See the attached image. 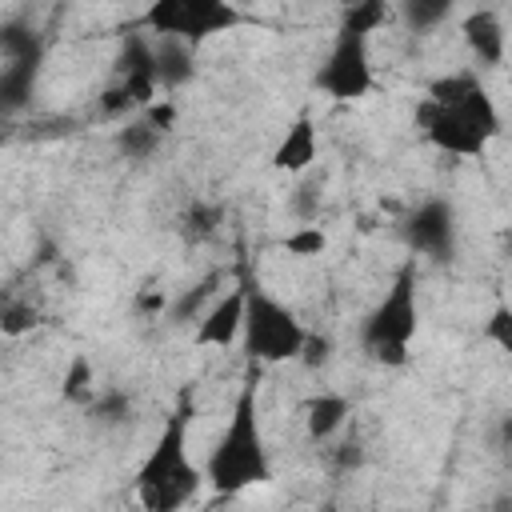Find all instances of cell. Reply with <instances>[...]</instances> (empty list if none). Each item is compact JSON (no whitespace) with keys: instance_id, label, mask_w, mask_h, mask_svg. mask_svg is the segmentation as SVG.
Wrapping results in <instances>:
<instances>
[{"instance_id":"ac0fdd59","label":"cell","mask_w":512,"mask_h":512,"mask_svg":"<svg viewBox=\"0 0 512 512\" xmlns=\"http://www.w3.org/2000/svg\"><path fill=\"white\" fill-rule=\"evenodd\" d=\"M452 8H456V0H404V4H400L404 24H408L412 32H428V28L444 24V20L452 16Z\"/></svg>"},{"instance_id":"52a82bcc","label":"cell","mask_w":512,"mask_h":512,"mask_svg":"<svg viewBox=\"0 0 512 512\" xmlns=\"http://www.w3.org/2000/svg\"><path fill=\"white\" fill-rule=\"evenodd\" d=\"M416 120H420L428 144L448 152V156H484V148L492 144L460 108H440V104L424 100L416 108Z\"/></svg>"},{"instance_id":"277c9868","label":"cell","mask_w":512,"mask_h":512,"mask_svg":"<svg viewBox=\"0 0 512 512\" xmlns=\"http://www.w3.org/2000/svg\"><path fill=\"white\" fill-rule=\"evenodd\" d=\"M308 328L300 324V316L280 304L272 292H264L260 284H244V328H240V340H244V352L256 360V364H288L300 356V344H304Z\"/></svg>"},{"instance_id":"ba28073f","label":"cell","mask_w":512,"mask_h":512,"mask_svg":"<svg viewBox=\"0 0 512 512\" xmlns=\"http://www.w3.org/2000/svg\"><path fill=\"white\" fill-rule=\"evenodd\" d=\"M404 232H408L412 252L432 256V260H444V256L452 252V240H456V212H452V204H444V200H424V204L408 216Z\"/></svg>"},{"instance_id":"9a60e30c","label":"cell","mask_w":512,"mask_h":512,"mask_svg":"<svg viewBox=\"0 0 512 512\" xmlns=\"http://www.w3.org/2000/svg\"><path fill=\"white\" fill-rule=\"evenodd\" d=\"M472 88H480V72H476V68H460V72L436 76V80L428 84V96H424V100H432V104H440V108H452V104H460Z\"/></svg>"},{"instance_id":"6da1fadb","label":"cell","mask_w":512,"mask_h":512,"mask_svg":"<svg viewBox=\"0 0 512 512\" xmlns=\"http://www.w3.org/2000/svg\"><path fill=\"white\" fill-rule=\"evenodd\" d=\"M272 480V456L264 444L260 428V408H256V384H244L224 432L216 436L208 460H204V484L216 488V496H240L248 488H260Z\"/></svg>"},{"instance_id":"4fadbf2b","label":"cell","mask_w":512,"mask_h":512,"mask_svg":"<svg viewBox=\"0 0 512 512\" xmlns=\"http://www.w3.org/2000/svg\"><path fill=\"white\" fill-rule=\"evenodd\" d=\"M160 44H152V68H156V84L160 88H180L192 80L196 64H192V48L196 44H184V40H172V36H156Z\"/></svg>"},{"instance_id":"7a4b0ae2","label":"cell","mask_w":512,"mask_h":512,"mask_svg":"<svg viewBox=\"0 0 512 512\" xmlns=\"http://www.w3.org/2000/svg\"><path fill=\"white\" fill-rule=\"evenodd\" d=\"M188 424H192V404L184 396L180 408L164 420L160 436L152 440L148 456L136 468V484L132 488H136V500L148 512H176L204 484V468H196L192 456H188Z\"/></svg>"},{"instance_id":"8992f818","label":"cell","mask_w":512,"mask_h":512,"mask_svg":"<svg viewBox=\"0 0 512 512\" xmlns=\"http://www.w3.org/2000/svg\"><path fill=\"white\" fill-rule=\"evenodd\" d=\"M372 84H376V76H372V60H368V36L336 28V40L316 72V88L328 100L352 104V100H364L372 92Z\"/></svg>"},{"instance_id":"cb8c5ba5","label":"cell","mask_w":512,"mask_h":512,"mask_svg":"<svg viewBox=\"0 0 512 512\" xmlns=\"http://www.w3.org/2000/svg\"><path fill=\"white\" fill-rule=\"evenodd\" d=\"M32 328H36V308L32 304H8L0 312V332L4 336H24Z\"/></svg>"},{"instance_id":"30bf717a","label":"cell","mask_w":512,"mask_h":512,"mask_svg":"<svg viewBox=\"0 0 512 512\" xmlns=\"http://www.w3.org/2000/svg\"><path fill=\"white\" fill-rule=\"evenodd\" d=\"M460 36H464V44H468V52H472V60H476L480 68L504 64L508 32H504V20H500L496 8H476V12H468L464 24H460Z\"/></svg>"},{"instance_id":"5bb4252c","label":"cell","mask_w":512,"mask_h":512,"mask_svg":"<svg viewBox=\"0 0 512 512\" xmlns=\"http://www.w3.org/2000/svg\"><path fill=\"white\" fill-rule=\"evenodd\" d=\"M160 128L156 124H148L144 116H136V120H124L120 128H116V148L128 156V160H148L156 148H160Z\"/></svg>"},{"instance_id":"8fae6325","label":"cell","mask_w":512,"mask_h":512,"mask_svg":"<svg viewBox=\"0 0 512 512\" xmlns=\"http://www.w3.org/2000/svg\"><path fill=\"white\" fill-rule=\"evenodd\" d=\"M316 152H320L316 120H312V116H296V120L288 124V132L280 136L276 152H272V168H276V172H288V176H304V172L316 164Z\"/></svg>"},{"instance_id":"2e32d148","label":"cell","mask_w":512,"mask_h":512,"mask_svg":"<svg viewBox=\"0 0 512 512\" xmlns=\"http://www.w3.org/2000/svg\"><path fill=\"white\" fill-rule=\"evenodd\" d=\"M32 76H36V60H12V64L0 72V112H12V108L24 104Z\"/></svg>"},{"instance_id":"484cf974","label":"cell","mask_w":512,"mask_h":512,"mask_svg":"<svg viewBox=\"0 0 512 512\" xmlns=\"http://www.w3.org/2000/svg\"><path fill=\"white\" fill-rule=\"evenodd\" d=\"M144 120H148V124H156L160 132H168V128L176 124V104H168V100H164V104H156V100H152V104L144 108Z\"/></svg>"},{"instance_id":"9c48e42d","label":"cell","mask_w":512,"mask_h":512,"mask_svg":"<svg viewBox=\"0 0 512 512\" xmlns=\"http://www.w3.org/2000/svg\"><path fill=\"white\" fill-rule=\"evenodd\" d=\"M240 328H244V284L228 288L224 296H216L204 308V316L196 320L192 344L196 348H228L240 340Z\"/></svg>"},{"instance_id":"3957f363","label":"cell","mask_w":512,"mask_h":512,"mask_svg":"<svg viewBox=\"0 0 512 512\" xmlns=\"http://www.w3.org/2000/svg\"><path fill=\"white\" fill-rule=\"evenodd\" d=\"M420 332V300H416V268L404 264L392 284L384 288V296L376 300V308L364 316L360 324V344L384 364V368H404L408 364V348Z\"/></svg>"},{"instance_id":"d6986e66","label":"cell","mask_w":512,"mask_h":512,"mask_svg":"<svg viewBox=\"0 0 512 512\" xmlns=\"http://www.w3.org/2000/svg\"><path fill=\"white\" fill-rule=\"evenodd\" d=\"M280 248H284L288 256H296V260H316V256L328 252V232H324L320 224H300V228H292V232L280 240Z\"/></svg>"},{"instance_id":"603a6c76","label":"cell","mask_w":512,"mask_h":512,"mask_svg":"<svg viewBox=\"0 0 512 512\" xmlns=\"http://www.w3.org/2000/svg\"><path fill=\"white\" fill-rule=\"evenodd\" d=\"M88 412H92V420H100V424H116V420L128 416V396H124V392H96V396L88 400Z\"/></svg>"},{"instance_id":"7402d4cb","label":"cell","mask_w":512,"mask_h":512,"mask_svg":"<svg viewBox=\"0 0 512 512\" xmlns=\"http://www.w3.org/2000/svg\"><path fill=\"white\" fill-rule=\"evenodd\" d=\"M480 336H484L488 344H496L500 352H512V308H508V304H496Z\"/></svg>"},{"instance_id":"44dd1931","label":"cell","mask_w":512,"mask_h":512,"mask_svg":"<svg viewBox=\"0 0 512 512\" xmlns=\"http://www.w3.org/2000/svg\"><path fill=\"white\" fill-rule=\"evenodd\" d=\"M216 224H220V208L216 204H192L184 212V236L188 240H208L216 232Z\"/></svg>"},{"instance_id":"5b68a950","label":"cell","mask_w":512,"mask_h":512,"mask_svg":"<svg viewBox=\"0 0 512 512\" xmlns=\"http://www.w3.org/2000/svg\"><path fill=\"white\" fill-rule=\"evenodd\" d=\"M248 24L244 8L236 0H148L140 28L152 36H172L184 44H200L208 36L232 32Z\"/></svg>"},{"instance_id":"ffe728a7","label":"cell","mask_w":512,"mask_h":512,"mask_svg":"<svg viewBox=\"0 0 512 512\" xmlns=\"http://www.w3.org/2000/svg\"><path fill=\"white\" fill-rule=\"evenodd\" d=\"M384 16H388L384 0H352V4H344V20H340V28H344V32L372 36V32L384 24Z\"/></svg>"},{"instance_id":"7c38bea8","label":"cell","mask_w":512,"mask_h":512,"mask_svg":"<svg viewBox=\"0 0 512 512\" xmlns=\"http://www.w3.org/2000/svg\"><path fill=\"white\" fill-rule=\"evenodd\" d=\"M348 416H352V400H348V396H340V392H320V396H312L308 408H304V428H308L312 440L324 444V440H336V436L344 432Z\"/></svg>"},{"instance_id":"d4e9b609","label":"cell","mask_w":512,"mask_h":512,"mask_svg":"<svg viewBox=\"0 0 512 512\" xmlns=\"http://www.w3.org/2000/svg\"><path fill=\"white\" fill-rule=\"evenodd\" d=\"M296 360H304L308 368H324V364L332 360V340H328V336L308 332V336H304V344H300V356H296Z\"/></svg>"},{"instance_id":"e0dca14e","label":"cell","mask_w":512,"mask_h":512,"mask_svg":"<svg viewBox=\"0 0 512 512\" xmlns=\"http://www.w3.org/2000/svg\"><path fill=\"white\" fill-rule=\"evenodd\" d=\"M64 400H76V404H88L96 396V372H92V360L84 352H76L64 368Z\"/></svg>"}]
</instances>
